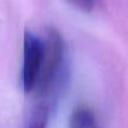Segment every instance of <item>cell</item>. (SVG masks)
<instances>
[{"label": "cell", "instance_id": "obj_1", "mask_svg": "<svg viewBox=\"0 0 128 128\" xmlns=\"http://www.w3.org/2000/svg\"><path fill=\"white\" fill-rule=\"evenodd\" d=\"M43 55L34 90L40 97L52 96L56 87H60L64 80L66 67H64V40L55 28H46L42 38Z\"/></svg>", "mask_w": 128, "mask_h": 128}, {"label": "cell", "instance_id": "obj_2", "mask_svg": "<svg viewBox=\"0 0 128 128\" xmlns=\"http://www.w3.org/2000/svg\"><path fill=\"white\" fill-rule=\"evenodd\" d=\"M43 55L42 38L33 34L30 30H25L23 40V63L20 72V84L24 93L34 90Z\"/></svg>", "mask_w": 128, "mask_h": 128}, {"label": "cell", "instance_id": "obj_3", "mask_svg": "<svg viewBox=\"0 0 128 128\" xmlns=\"http://www.w3.org/2000/svg\"><path fill=\"white\" fill-rule=\"evenodd\" d=\"M69 128H99L93 110L86 106H78L70 114Z\"/></svg>", "mask_w": 128, "mask_h": 128}, {"label": "cell", "instance_id": "obj_4", "mask_svg": "<svg viewBox=\"0 0 128 128\" xmlns=\"http://www.w3.org/2000/svg\"><path fill=\"white\" fill-rule=\"evenodd\" d=\"M49 117V106L44 102L35 103L25 120V128H46Z\"/></svg>", "mask_w": 128, "mask_h": 128}, {"label": "cell", "instance_id": "obj_5", "mask_svg": "<svg viewBox=\"0 0 128 128\" xmlns=\"http://www.w3.org/2000/svg\"><path fill=\"white\" fill-rule=\"evenodd\" d=\"M67 3L83 13H90L96 8L97 0H67Z\"/></svg>", "mask_w": 128, "mask_h": 128}]
</instances>
